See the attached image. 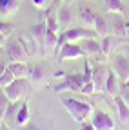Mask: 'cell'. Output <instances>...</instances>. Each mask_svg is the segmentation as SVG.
I'll return each mask as SVG.
<instances>
[{
  "label": "cell",
  "mask_w": 129,
  "mask_h": 130,
  "mask_svg": "<svg viewBox=\"0 0 129 130\" xmlns=\"http://www.w3.org/2000/svg\"><path fill=\"white\" fill-rule=\"evenodd\" d=\"M60 103L66 107V110L71 114V118L76 123H84L91 118L93 114V107L82 100H76V98H69V96H60Z\"/></svg>",
  "instance_id": "6da1fadb"
},
{
  "label": "cell",
  "mask_w": 129,
  "mask_h": 130,
  "mask_svg": "<svg viewBox=\"0 0 129 130\" xmlns=\"http://www.w3.org/2000/svg\"><path fill=\"white\" fill-rule=\"evenodd\" d=\"M9 101H22L31 92V81L27 78H15L7 87H2Z\"/></svg>",
  "instance_id": "7a4b0ae2"
},
{
  "label": "cell",
  "mask_w": 129,
  "mask_h": 130,
  "mask_svg": "<svg viewBox=\"0 0 129 130\" xmlns=\"http://www.w3.org/2000/svg\"><path fill=\"white\" fill-rule=\"evenodd\" d=\"M84 74H66L62 78V81H58V83L53 87V92L60 94L64 90H71V92H80L84 87Z\"/></svg>",
  "instance_id": "3957f363"
},
{
  "label": "cell",
  "mask_w": 129,
  "mask_h": 130,
  "mask_svg": "<svg viewBox=\"0 0 129 130\" xmlns=\"http://www.w3.org/2000/svg\"><path fill=\"white\" fill-rule=\"evenodd\" d=\"M4 51H6V56L9 61H26L29 56L26 53V47L24 43L18 40V38H9L6 42V47H4Z\"/></svg>",
  "instance_id": "277c9868"
},
{
  "label": "cell",
  "mask_w": 129,
  "mask_h": 130,
  "mask_svg": "<svg viewBox=\"0 0 129 130\" xmlns=\"http://www.w3.org/2000/svg\"><path fill=\"white\" fill-rule=\"evenodd\" d=\"M51 76V71H49V65L47 63H35L29 67V72H27V79L33 83L35 87H40L44 85Z\"/></svg>",
  "instance_id": "5b68a950"
},
{
  "label": "cell",
  "mask_w": 129,
  "mask_h": 130,
  "mask_svg": "<svg viewBox=\"0 0 129 130\" xmlns=\"http://www.w3.org/2000/svg\"><path fill=\"white\" fill-rule=\"evenodd\" d=\"M80 47L84 51V56L87 58H98V63H104L105 56L102 54V47H100V40L96 38H82L78 40Z\"/></svg>",
  "instance_id": "8992f818"
},
{
  "label": "cell",
  "mask_w": 129,
  "mask_h": 130,
  "mask_svg": "<svg viewBox=\"0 0 129 130\" xmlns=\"http://www.w3.org/2000/svg\"><path fill=\"white\" fill-rule=\"evenodd\" d=\"M56 56H58V61L76 60V58H82L84 56V51H82V47H80L78 42H66L60 47V51L56 53Z\"/></svg>",
  "instance_id": "52a82bcc"
},
{
  "label": "cell",
  "mask_w": 129,
  "mask_h": 130,
  "mask_svg": "<svg viewBox=\"0 0 129 130\" xmlns=\"http://www.w3.org/2000/svg\"><path fill=\"white\" fill-rule=\"evenodd\" d=\"M91 123L96 130H115V121L105 110H93Z\"/></svg>",
  "instance_id": "ba28073f"
},
{
  "label": "cell",
  "mask_w": 129,
  "mask_h": 130,
  "mask_svg": "<svg viewBox=\"0 0 129 130\" xmlns=\"http://www.w3.org/2000/svg\"><path fill=\"white\" fill-rule=\"evenodd\" d=\"M111 69L116 72L120 81H129V56L127 54H116L111 61Z\"/></svg>",
  "instance_id": "9c48e42d"
},
{
  "label": "cell",
  "mask_w": 129,
  "mask_h": 130,
  "mask_svg": "<svg viewBox=\"0 0 129 130\" xmlns=\"http://www.w3.org/2000/svg\"><path fill=\"white\" fill-rule=\"evenodd\" d=\"M109 14V18L113 20L111 22V32L115 36H125L127 35V24L129 22H125V18H124V14L122 13H107Z\"/></svg>",
  "instance_id": "30bf717a"
},
{
  "label": "cell",
  "mask_w": 129,
  "mask_h": 130,
  "mask_svg": "<svg viewBox=\"0 0 129 130\" xmlns=\"http://www.w3.org/2000/svg\"><path fill=\"white\" fill-rule=\"evenodd\" d=\"M120 78L116 76V72L109 67V72H107V78H105V85H104V92H107L109 96L115 98L118 92H120Z\"/></svg>",
  "instance_id": "8fae6325"
},
{
  "label": "cell",
  "mask_w": 129,
  "mask_h": 130,
  "mask_svg": "<svg viewBox=\"0 0 129 130\" xmlns=\"http://www.w3.org/2000/svg\"><path fill=\"white\" fill-rule=\"evenodd\" d=\"M107 72H109V67L104 65V63H98V65H95V67H93V83H95L96 90H104Z\"/></svg>",
  "instance_id": "7c38bea8"
},
{
  "label": "cell",
  "mask_w": 129,
  "mask_h": 130,
  "mask_svg": "<svg viewBox=\"0 0 129 130\" xmlns=\"http://www.w3.org/2000/svg\"><path fill=\"white\" fill-rule=\"evenodd\" d=\"M73 24V11L69 7V4H64L58 7V25H60V31H66L69 29Z\"/></svg>",
  "instance_id": "4fadbf2b"
},
{
  "label": "cell",
  "mask_w": 129,
  "mask_h": 130,
  "mask_svg": "<svg viewBox=\"0 0 129 130\" xmlns=\"http://www.w3.org/2000/svg\"><path fill=\"white\" fill-rule=\"evenodd\" d=\"M29 32H31V36L35 38V42L44 49V45H45V35H47V24H45V20L40 18V22L31 27Z\"/></svg>",
  "instance_id": "5bb4252c"
},
{
  "label": "cell",
  "mask_w": 129,
  "mask_h": 130,
  "mask_svg": "<svg viewBox=\"0 0 129 130\" xmlns=\"http://www.w3.org/2000/svg\"><path fill=\"white\" fill-rule=\"evenodd\" d=\"M20 105H22V101H11L7 110H6V114H4V118H2L4 123L9 125L11 128H17V114L20 110Z\"/></svg>",
  "instance_id": "9a60e30c"
},
{
  "label": "cell",
  "mask_w": 129,
  "mask_h": 130,
  "mask_svg": "<svg viewBox=\"0 0 129 130\" xmlns=\"http://www.w3.org/2000/svg\"><path fill=\"white\" fill-rule=\"evenodd\" d=\"M113 101H115V107H116V112H118V119H120V123H122V125L129 123V105L122 100L118 94L113 98Z\"/></svg>",
  "instance_id": "2e32d148"
},
{
  "label": "cell",
  "mask_w": 129,
  "mask_h": 130,
  "mask_svg": "<svg viewBox=\"0 0 129 130\" xmlns=\"http://www.w3.org/2000/svg\"><path fill=\"white\" fill-rule=\"evenodd\" d=\"M7 69L15 74V78H27L29 65L26 61H9L7 63Z\"/></svg>",
  "instance_id": "e0dca14e"
},
{
  "label": "cell",
  "mask_w": 129,
  "mask_h": 130,
  "mask_svg": "<svg viewBox=\"0 0 129 130\" xmlns=\"http://www.w3.org/2000/svg\"><path fill=\"white\" fill-rule=\"evenodd\" d=\"M18 7H20L18 0H0V14L2 16H9L13 13H17Z\"/></svg>",
  "instance_id": "ac0fdd59"
},
{
  "label": "cell",
  "mask_w": 129,
  "mask_h": 130,
  "mask_svg": "<svg viewBox=\"0 0 129 130\" xmlns=\"http://www.w3.org/2000/svg\"><path fill=\"white\" fill-rule=\"evenodd\" d=\"M78 16H80V20H82L84 24H87V25H95L96 13H93L91 7H87V6H80V7H78Z\"/></svg>",
  "instance_id": "d6986e66"
},
{
  "label": "cell",
  "mask_w": 129,
  "mask_h": 130,
  "mask_svg": "<svg viewBox=\"0 0 129 130\" xmlns=\"http://www.w3.org/2000/svg\"><path fill=\"white\" fill-rule=\"evenodd\" d=\"M29 121V105H27V98L22 100V105H20V110L17 114V128H20L22 125H26Z\"/></svg>",
  "instance_id": "ffe728a7"
},
{
  "label": "cell",
  "mask_w": 129,
  "mask_h": 130,
  "mask_svg": "<svg viewBox=\"0 0 129 130\" xmlns=\"http://www.w3.org/2000/svg\"><path fill=\"white\" fill-rule=\"evenodd\" d=\"M18 40H20V42L24 43L27 56H33V54H35V51H37V49L40 47V45H38V43L35 42V38H33V36H31V38H27L26 35H20V36H18ZM40 49H42V47H40Z\"/></svg>",
  "instance_id": "44dd1931"
},
{
  "label": "cell",
  "mask_w": 129,
  "mask_h": 130,
  "mask_svg": "<svg viewBox=\"0 0 129 130\" xmlns=\"http://www.w3.org/2000/svg\"><path fill=\"white\" fill-rule=\"evenodd\" d=\"M93 29L96 31V35H98V36H105V35H109V29H107V22H105V18H104L102 14H96Z\"/></svg>",
  "instance_id": "7402d4cb"
},
{
  "label": "cell",
  "mask_w": 129,
  "mask_h": 130,
  "mask_svg": "<svg viewBox=\"0 0 129 130\" xmlns=\"http://www.w3.org/2000/svg\"><path fill=\"white\" fill-rule=\"evenodd\" d=\"M107 13H122L124 14V2L122 0H104Z\"/></svg>",
  "instance_id": "603a6c76"
},
{
  "label": "cell",
  "mask_w": 129,
  "mask_h": 130,
  "mask_svg": "<svg viewBox=\"0 0 129 130\" xmlns=\"http://www.w3.org/2000/svg\"><path fill=\"white\" fill-rule=\"evenodd\" d=\"M100 47H102V54L107 58L111 54V49H113V38L109 35L105 36H100Z\"/></svg>",
  "instance_id": "cb8c5ba5"
},
{
  "label": "cell",
  "mask_w": 129,
  "mask_h": 130,
  "mask_svg": "<svg viewBox=\"0 0 129 130\" xmlns=\"http://www.w3.org/2000/svg\"><path fill=\"white\" fill-rule=\"evenodd\" d=\"M9 103H11V101H9V98L6 96V90L0 87V118H4V114H6Z\"/></svg>",
  "instance_id": "d4e9b609"
},
{
  "label": "cell",
  "mask_w": 129,
  "mask_h": 130,
  "mask_svg": "<svg viewBox=\"0 0 129 130\" xmlns=\"http://www.w3.org/2000/svg\"><path fill=\"white\" fill-rule=\"evenodd\" d=\"M58 35H60V32H53V31L47 29V35H45V45H44V47H47V49H55L56 40H58Z\"/></svg>",
  "instance_id": "484cf974"
},
{
  "label": "cell",
  "mask_w": 129,
  "mask_h": 130,
  "mask_svg": "<svg viewBox=\"0 0 129 130\" xmlns=\"http://www.w3.org/2000/svg\"><path fill=\"white\" fill-rule=\"evenodd\" d=\"M13 79H15V74H13V72L6 67V71H4L2 74H0V87H7Z\"/></svg>",
  "instance_id": "4316f807"
},
{
  "label": "cell",
  "mask_w": 129,
  "mask_h": 130,
  "mask_svg": "<svg viewBox=\"0 0 129 130\" xmlns=\"http://www.w3.org/2000/svg\"><path fill=\"white\" fill-rule=\"evenodd\" d=\"M13 31H15V25L11 24V22H7V20H0V32H2L4 36H11L13 35Z\"/></svg>",
  "instance_id": "83f0119b"
},
{
  "label": "cell",
  "mask_w": 129,
  "mask_h": 130,
  "mask_svg": "<svg viewBox=\"0 0 129 130\" xmlns=\"http://www.w3.org/2000/svg\"><path fill=\"white\" fill-rule=\"evenodd\" d=\"M118 96L129 105V81H122V83H120V92H118Z\"/></svg>",
  "instance_id": "f1b7e54d"
},
{
  "label": "cell",
  "mask_w": 129,
  "mask_h": 130,
  "mask_svg": "<svg viewBox=\"0 0 129 130\" xmlns=\"http://www.w3.org/2000/svg\"><path fill=\"white\" fill-rule=\"evenodd\" d=\"M80 92L86 94V96H93V94L96 92V87H95L93 81H87V83H84V87H82V90H80Z\"/></svg>",
  "instance_id": "f546056e"
},
{
  "label": "cell",
  "mask_w": 129,
  "mask_h": 130,
  "mask_svg": "<svg viewBox=\"0 0 129 130\" xmlns=\"http://www.w3.org/2000/svg\"><path fill=\"white\" fill-rule=\"evenodd\" d=\"M31 2H33V6L37 7V9H40V11H44L47 6H49L53 0H31Z\"/></svg>",
  "instance_id": "4dcf8cb0"
},
{
  "label": "cell",
  "mask_w": 129,
  "mask_h": 130,
  "mask_svg": "<svg viewBox=\"0 0 129 130\" xmlns=\"http://www.w3.org/2000/svg\"><path fill=\"white\" fill-rule=\"evenodd\" d=\"M18 130H40V128H38V125H37L35 121H31V119H29V121H27L26 125H22Z\"/></svg>",
  "instance_id": "1f68e13d"
},
{
  "label": "cell",
  "mask_w": 129,
  "mask_h": 130,
  "mask_svg": "<svg viewBox=\"0 0 129 130\" xmlns=\"http://www.w3.org/2000/svg\"><path fill=\"white\" fill-rule=\"evenodd\" d=\"M80 130H96V128L93 126L91 121H84V123H80Z\"/></svg>",
  "instance_id": "d6a6232c"
},
{
  "label": "cell",
  "mask_w": 129,
  "mask_h": 130,
  "mask_svg": "<svg viewBox=\"0 0 129 130\" xmlns=\"http://www.w3.org/2000/svg\"><path fill=\"white\" fill-rule=\"evenodd\" d=\"M64 76H66V72H64V71H56V72L53 74V78H56V79H60V78H64Z\"/></svg>",
  "instance_id": "836d02e7"
},
{
  "label": "cell",
  "mask_w": 129,
  "mask_h": 130,
  "mask_svg": "<svg viewBox=\"0 0 129 130\" xmlns=\"http://www.w3.org/2000/svg\"><path fill=\"white\" fill-rule=\"evenodd\" d=\"M6 67H7V63H6V61H4L2 58H0V74H2V72L6 71Z\"/></svg>",
  "instance_id": "e575fe53"
},
{
  "label": "cell",
  "mask_w": 129,
  "mask_h": 130,
  "mask_svg": "<svg viewBox=\"0 0 129 130\" xmlns=\"http://www.w3.org/2000/svg\"><path fill=\"white\" fill-rule=\"evenodd\" d=\"M6 42H7V36H4L2 32H0V47H4V45H6Z\"/></svg>",
  "instance_id": "d590c367"
},
{
  "label": "cell",
  "mask_w": 129,
  "mask_h": 130,
  "mask_svg": "<svg viewBox=\"0 0 129 130\" xmlns=\"http://www.w3.org/2000/svg\"><path fill=\"white\" fill-rule=\"evenodd\" d=\"M0 130H13L9 125H6V123H2V125H0Z\"/></svg>",
  "instance_id": "8d00e7d4"
},
{
  "label": "cell",
  "mask_w": 129,
  "mask_h": 130,
  "mask_svg": "<svg viewBox=\"0 0 129 130\" xmlns=\"http://www.w3.org/2000/svg\"><path fill=\"white\" fill-rule=\"evenodd\" d=\"M62 2H64V4H71V2H73V0H62Z\"/></svg>",
  "instance_id": "74e56055"
},
{
  "label": "cell",
  "mask_w": 129,
  "mask_h": 130,
  "mask_svg": "<svg viewBox=\"0 0 129 130\" xmlns=\"http://www.w3.org/2000/svg\"><path fill=\"white\" fill-rule=\"evenodd\" d=\"M125 36H127V38H129V24H127V35H125Z\"/></svg>",
  "instance_id": "f35d334b"
},
{
  "label": "cell",
  "mask_w": 129,
  "mask_h": 130,
  "mask_svg": "<svg viewBox=\"0 0 129 130\" xmlns=\"http://www.w3.org/2000/svg\"><path fill=\"white\" fill-rule=\"evenodd\" d=\"M2 53H6V51H4V49H2V47H0V54H2Z\"/></svg>",
  "instance_id": "ab89813d"
},
{
  "label": "cell",
  "mask_w": 129,
  "mask_h": 130,
  "mask_svg": "<svg viewBox=\"0 0 129 130\" xmlns=\"http://www.w3.org/2000/svg\"><path fill=\"white\" fill-rule=\"evenodd\" d=\"M2 123H4V119H2V118H0V125H2Z\"/></svg>",
  "instance_id": "60d3db41"
},
{
  "label": "cell",
  "mask_w": 129,
  "mask_h": 130,
  "mask_svg": "<svg viewBox=\"0 0 129 130\" xmlns=\"http://www.w3.org/2000/svg\"><path fill=\"white\" fill-rule=\"evenodd\" d=\"M0 16H2V14H0Z\"/></svg>",
  "instance_id": "b9f144b4"
},
{
  "label": "cell",
  "mask_w": 129,
  "mask_h": 130,
  "mask_svg": "<svg viewBox=\"0 0 129 130\" xmlns=\"http://www.w3.org/2000/svg\"><path fill=\"white\" fill-rule=\"evenodd\" d=\"M17 130H18V128H17Z\"/></svg>",
  "instance_id": "7bdbcfd3"
}]
</instances>
